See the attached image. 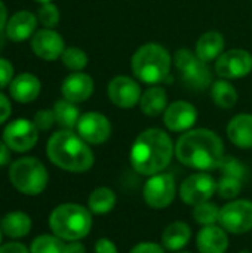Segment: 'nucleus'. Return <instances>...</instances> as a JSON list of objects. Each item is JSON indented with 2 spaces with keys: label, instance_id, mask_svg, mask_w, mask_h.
Masks as SVG:
<instances>
[{
  "label": "nucleus",
  "instance_id": "obj_1",
  "mask_svg": "<svg viewBox=\"0 0 252 253\" xmlns=\"http://www.w3.org/2000/svg\"><path fill=\"white\" fill-rule=\"evenodd\" d=\"M175 157L184 166L202 172L218 169L224 159V145L215 132L209 129H192L178 138Z\"/></svg>",
  "mask_w": 252,
  "mask_h": 253
},
{
  "label": "nucleus",
  "instance_id": "obj_2",
  "mask_svg": "<svg viewBox=\"0 0 252 253\" xmlns=\"http://www.w3.org/2000/svg\"><path fill=\"white\" fill-rule=\"evenodd\" d=\"M174 154L175 147L168 133L162 129L151 127L137 136L131 147L129 159L135 172L153 176L168 168Z\"/></svg>",
  "mask_w": 252,
  "mask_h": 253
},
{
  "label": "nucleus",
  "instance_id": "obj_3",
  "mask_svg": "<svg viewBox=\"0 0 252 253\" xmlns=\"http://www.w3.org/2000/svg\"><path fill=\"white\" fill-rule=\"evenodd\" d=\"M46 153L55 166L68 172L82 173L94 166L92 150L73 130L64 129L55 132L48 141Z\"/></svg>",
  "mask_w": 252,
  "mask_h": 253
},
{
  "label": "nucleus",
  "instance_id": "obj_4",
  "mask_svg": "<svg viewBox=\"0 0 252 253\" xmlns=\"http://www.w3.org/2000/svg\"><path fill=\"white\" fill-rule=\"evenodd\" d=\"M131 68L134 76L150 86H156L165 82L171 70L169 52L157 43H147L138 47L131 59Z\"/></svg>",
  "mask_w": 252,
  "mask_h": 253
},
{
  "label": "nucleus",
  "instance_id": "obj_5",
  "mask_svg": "<svg viewBox=\"0 0 252 253\" xmlns=\"http://www.w3.org/2000/svg\"><path fill=\"white\" fill-rule=\"evenodd\" d=\"M49 227L52 233L64 242L82 240L92 228L91 211L76 203L59 205L49 216Z\"/></svg>",
  "mask_w": 252,
  "mask_h": 253
},
{
  "label": "nucleus",
  "instance_id": "obj_6",
  "mask_svg": "<svg viewBox=\"0 0 252 253\" xmlns=\"http://www.w3.org/2000/svg\"><path fill=\"white\" fill-rule=\"evenodd\" d=\"M9 179L19 193L37 196L46 188L49 176L40 160L34 157H22L12 163L9 169Z\"/></svg>",
  "mask_w": 252,
  "mask_h": 253
},
{
  "label": "nucleus",
  "instance_id": "obj_7",
  "mask_svg": "<svg viewBox=\"0 0 252 253\" xmlns=\"http://www.w3.org/2000/svg\"><path fill=\"white\" fill-rule=\"evenodd\" d=\"M175 68L181 73V79L189 89L203 90L212 84V74L208 62L199 59L189 49H180L174 55Z\"/></svg>",
  "mask_w": 252,
  "mask_h": 253
},
{
  "label": "nucleus",
  "instance_id": "obj_8",
  "mask_svg": "<svg viewBox=\"0 0 252 253\" xmlns=\"http://www.w3.org/2000/svg\"><path fill=\"white\" fill-rule=\"evenodd\" d=\"M220 227L230 234H245L252 230L251 200H232L220 209Z\"/></svg>",
  "mask_w": 252,
  "mask_h": 253
},
{
  "label": "nucleus",
  "instance_id": "obj_9",
  "mask_svg": "<svg viewBox=\"0 0 252 253\" xmlns=\"http://www.w3.org/2000/svg\"><path fill=\"white\" fill-rule=\"evenodd\" d=\"M177 196V182L171 173H156L150 176L143 190L144 202L151 209L168 208Z\"/></svg>",
  "mask_w": 252,
  "mask_h": 253
},
{
  "label": "nucleus",
  "instance_id": "obj_10",
  "mask_svg": "<svg viewBox=\"0 0 252 253\" xmlns=\"http://www.w3.org/2000/svg\"><path fill=\"white\" fill-rule=\"evenodd\" d=\"M217 191L215 179L205 172L193 173L186 178L180 187V197L189 206H198L201 203L209 202V199Z\"/></svg>",
  "mask_w": 252,
  "mask_h": 253
},
{
  "label": "nucleus",
  "instance_id": "obj_11",
  "mask_svg": "<svg viewBox=\"0 0 252 253\" xmlns=\"http://www.w3.org/2000/svg\"><path fill=\"white\" fill-rule=\"evenodd\" d=\"M39 139V129L36 125L25 119L10 122L3 130L4 144L16 153H25L31 150Z\"/></svg>",
  "mask_w": 252,
  "mask_h": 253
},
{
  "label": "nucleus",
  "instance_id": "obj_12",
  "mask_svg": "<svg viewBox=\"0 0 252 253\" xmlns=\"http://www.w3.org/2000/svg\"><path fill=\"white\" fill-rule=\"evenodd\" d=\"M252 71V55L244 49H230L215 62V73L226 80L242 79Z\"/></svg>",
  "mask_w": 252,
  "mask_h": 253
},
{
  "label": "nucleus",
  "instance_id": "obj_13",
  "mask_svg": "<svg viewBox=\"0 0 252 253\" xmlns=\"http://www.w3.org/2000/svg\"><path fill=\"white\" fill-rule=\"evenodd\" d=\"M77 133L79 136L92 145L104 144L111 135V125L108 119L101 113H85L80 116L77 123Z\"/></svg>",
  "mask_w": 252,
  "mask_h": 253
},
{
  "label": "nucleus",
  "instance_id": "obj_14",
  "mask_svg": "<svg viewBox=\"0 0 252 253\" xmlns=\"http://www.w3.org/2000/svg\"><path fill=\"white\" fill-rule=\"evenodd\" d=\"M107 95L116 107L128 110L140 104L143 92L134 79L128 76H117L108 83Z\"/></svg>",
  "mask_w": 252,
  "mask_h": 253
},
{
  "label": "nucleus",
  "instance_id": "obj_15",
  "mask_svg": "<svg viewBox=\"0 0 252 253\" xmlns=\"http://www.w3.org/2000/svg\"><path fill=\"white\" fill-rule=\"evenodd\" d=\"M198 120V110L187 101L169 104L163 113V123L171 132H187Z\"/></svg>",
  "mask_w": 252,
  "mask_h": 253
},
{
  "label": "nucleus",
  "instance_id": "obj_16",
  "mask_svg": "<svg viewBox=\"0 0 252 253\" xmlns=\"http://www.w3.org/2000/svg\"><path fill=\"white\" fill-rule=\"evenodd\" d=\"M31 49L39 58L45 61H55L62 55L65 46L62 37L56 31L46 28L37 31L31 37Z\"/></svg>",
  "mask_w": 252,
  "mask_h": 253
},
{
  "label": "nucleus",
  "instance_id": "obj_17",
  "mask_svg": "<svg viewBox=\"0 0 252 253\" xmlns=\"http://www.w3.org/2000/svg\"><path fill=\"white\" fill-rule=\"evenodd\" d=\"M61 92H62L64 99L70 102H74V104L83 102L94 92V80L91 76L85 73L74 71L62 82Z\"/></svg>",
  "mask_w": 252,
  "mask_h": 253
},
{
  "label": "nucleus",
  "instance_id": "obj_18",
  "mask_svg": "<svg viewBox=\"0 0 252 253\" xmlns=\"http://www.w3.org/2000/svg\"><path fill=\"white\" fill-rule=\"evenodd\" d=\"M196 245L201 253H226L229 248V237L223 227L208 225L199 231Z\"/></svg>",
  "mask_w": 252,
  "mask_h": 253
},
{
  "label": "nucleus",
  "instance_id": "obj_19",
  "mask_svg": "<svg viewBox=\"0 0 252 253\" xmlns=\"http://www.w3.org/2000/svg\"><path fill=\"white\" fill-rule=\"evenodd\" d=\"M37 25V18L28 12V10H19L15 15L10 16V19L6 24V34L13 42H22L27 40L30 36H33Z\"/></svg>",
  "mask_w": 252,
  "mask_h": 253
},
{
  "label": "nucleus",
  "instance_id": "obj_20",
  "mask_svg": "<svg viewBox=\"0 0 252 253\" xmlns=\"http://www.w3.org/2000/svg\"><path fill=\"white\" fill-rule=\"evenodd\" d=\"M229 139L239 148H252V114H238L227 125Z\"/></svg>",
  "mask_w": 252,
  "mask_h": 253
},
{
  "label": "nucleus",
  "instance_id": "obj_21",
  "mask_svg": "<svg viewBox=\"0 0 252 253\" xmlns=\"http://www.w3.org/2000/svg\"><path fill=\"white\" fill-rule=\"evenodd\" d=\"M40 87H42L40 80L30 73L19 74L9 84V90H10L12 98L18 102H22V104L34 101L40 93Z\"/></svg>",
  "mask_w": 252,
  "mask_h": 253
},
{
  "label": "nucleus",
  "instance_id": "obj_22",
  "mask_svg": "<svg viewBox=\"0 0 252 253\" xmlns=\"http://www.w3.org/2000/svg\"><path fill=\"white\" fill-rule=\"evenodd\" d=\"M224 50V37L220 31H206L196 42V56L203 62L218 59Z\"/></svg>",
  "mask_w": 252,
  "mask_h": 253
},
{
  "label": "nucleus",
  "instance_id": "obj_23",
  "mask_svg": "<svg viewBox=\"0 0 252 253\" xmlns=\"http://www.w3.org/2000/svg\"><path fill=\"white\" fill-rule=\"evenodd\" d=\"M190 239H192V228L189 227V224L183 221H175L169 224L162 234L163 248L172 252H178L183 248H186Z\"/></svg>",
  "mask_w": 252,
  "mask_h": 253
},
{
  "label": "nucleus",
  "instance_id": "obj_24",
  "mask_svg": "<svg viewBox=\"0 0 252 253\" xmlns=\"http://www.w3.org/2000/svg\"><path fill=\"white\" fill-rule=\"evenodd\" d=\"M168 107V95L166 90L160 86H151L149 87L140 99V108L141 111L149 117H156L162 113H165Z\"/></svg>",
  "mask_w": 252,
  "mask_h": 253
},
{
  "label": "nucleus",
  "instance_id": "obj_25",
  "mask_svg": "<svg viewBox=\"0 0 252 253\" xmlns=\"http://www.w3.org/2000/svg\"><path fill=\"white\" fill-rule=\"evenodd\" d=\"M1 231L10 239L25 237L31 230V219L24 212H10L3 216L0 224Z\"/></svg>",
  "mask_w": 252,
  "mask_h": 253
},
{
  "label": "nucleus",
  "instance_id": "obj_26",
  "mask_svg": "<svg viewBox=\"0 0 252 253\" xmlns=\"http://www.w3.org/2000/svg\"><path fill=\"white\" fill-rule=\"evenodd\" d=\"M116 202H117V197L111 188L98 187L91 193V196L88 199V208L92 213L105 215L114 209Z\"/></svg>",
  "mask_w": 252,
  "mask_h": 253
},
{
  "label": "nucleus",
  "instance_id": "obj_27",
  "mask_svg": "<svg viewBox=\"0 0 252 253\" xmlns=\"http://www.w3.org/2000/svg\"><path fill=\"white\" fill-rule=\"evenodd\" d=\"M211 98L212 101L224 110L233 108L238 102V92L232 83H229L226 79L212 82L211 84Z\"/></svg>",
  "mask_w": 252,
  "mask_h": 253
},
{
  "label": "nucleus",
  "instance_id": "obj_28",
  "mask_svg": "<svg viewBox=\"0 0 252 253\" xmlns=\"http://www.w3.org/2000/svg\"><path fill=\"white\" fill-rule=\"evenodd\" d=\"M53 114H55V122L67 130H71L73 127H76L80 119L79 108L74 105V102H70L67 99L55 102Z\"/></svg>",
  "mask_w": 252,
  "mask_h": 253
},
{
  "label": "nucleus",
  "instance_id": "obj_29",
  "mask_svg": "<svg viewBox=\"0 0 252 253\" xmlns=\"http://www.w3.org/2000/svg\"><path fill=\"white\" fill-rule=\"evenodd\" d=\"M30 253H67V243L55 234H43L33 240Z\"/></svg>",
  "mask_w": 252,
  "mask_h": 253
},
{
  "label": "nucleus",
  "instance_id": "obj_30",
  "mask_svg": "<svg viewBox=\"0 0 252 253\" xmlns=\"http://www.w3.org/2000/svg\"><path fill=\"white\" fill-rule=\"evenodd\" d=\"M193 218L202 227L215 225L220 219V209L217 205L211 202H205L193 208Z\"/></svg>",
  "mask_w": 252,
  "mask_h": 253
},
{
  "label": "nucleus",
  "instance_id": "obj_31",
  "mask_svg": "<svg viewBox=\"0 0 252 253\" xmlns=\"http://www.w3.org/2000/svg\"><path fill=\"white\" fill-rule=\"evenodd\" d=\"M62 64L71 71H82L88 65V55L79 47H67L61 55Z\"/></svg>",
  "mask_w": 252,
  "mask_h": 253
},
{
  "label": "nucleus",
  "instance_id": "obj_32",
  "mask_svg": "<svg viewBox=\"0 0 252 253\" xmlns=\"http://www.w3.org/2000/svg\"><path fill=\"white\" fill-rule=\"evenodd\" d=\"M241 191H242V179L223 175V178L217 182V193L223 199L233 200L241 194Z\"/></svg>",
  "mask_w": 252,
  "mask_h": 253
},
{
  "label": "nucleus",
  "instance_id": "obj_33",
  "mask_svg": "<svg viewBox=\"0 0 252 253\" xmlns=\"http://www.w3.org/2000/svg\"><path fill=\"white\" fill-rule=\"evenodd\" d=\"M218 169L223 172V175L233 176L238 179H244V176L247 175V168L239 160H236L235 157H230V156H227V157L224 156Z\"/></svg>",
  "mask_w": 252,
  "mask_h": 253
},
{
  "label": "nucleus",
  "instance_id": "obj_34",
  "mask_svg": "<svg viewBox=\"0 0 252 253\" xmlns=\"http://www.w3.org/2000/svg\"><path fill=\"white\" fill-rule=\"evenodd\" d=\"M39 21L48 27L52 28L59 22V10L53 3H43V6L39 9Z\"/></svg>",
  "mask_w": 252,
  "mask_h": 253
},
{
  "label": "nucleus",
  "instance_id": "obj_35",
  "mask_svg": "<svg viewBox=\"0 0 252 253\" xmlns=\"http://www.w3.org/2000/svg\"><path fill=\"white\" fill-rule=\"evenodd\" d=\"M33 123L39 130H48L53 126L55 123V114L53 110H40L34 114Z\"/></svg>",
  "mask_w": 252,
  "mask_h": 253
},
{
  "label": "nucleus",
  "instance_id": "obj_36",
  "mask_svg": "<svg viewBox=\"0 0 252 253\" xmlns=\"http://www.w3.org/2000/svg\"><path fill=\"white\" fill-rule=\"evenodd\" d=\"M13 77V67L7 59L0 58V87H6L12 83Z\"/></svg>",
  "mask_w": 252,
  "mask_h": 253
},
{
  "label": "nucleus",
  "instance_id": "obj_37",
  "mask_svg": "<svg viewBox=\"0 0 252 253\" xmlns=\"http://www.w3.org/2000/svg\"><path fill=\"white\" fill-rule=\"evenodd\" d=\"M129 253H165V248L153 242H143L135 245Z\"/></svg>",
  "mask_w": 252,
  "mask_h": 253
},
{
  "label": "nucleus",
  "instance_id": "obj_38",
  "mask_svg": "<svg viewBox=\"0 0 252 253\" xmlns=\"http://www.w3.org/2000/svg\"><path fill=\"white\" fill-rule=\"evenodd\" d=\"M95 253H117L116 245L110 239H100L94 248Z\"/></svg>",
  "mask_w": 252,
  "mask_h": 253
},
{
  "label": "nucleus",
  "instance_id": "obj_39",
  "mask_svg": "<svg viewBox=\"0 0 252 253\" xmlns=\"http://www.w3.org/2000/svg\"><path fill=\"white\" fill-rule=\"evenodd\" d=\"M0 253H30V251L22 245V243H6L3 246H0Z\"/></svg>",
  "mask_w": 252,
  "mask_h": 253
},
{
  "label": "nucleus",
  "instance_id": "obj_40",
  "mask_svg": "<svg viewBox=\"0 0 252 253\" xmlns=\"http://www.w3.org/2000/svg\"><path fill=\"white\" fill-rule=\"evenodd\" d=\"M9 116H10V104L7 98L3 93H0V123L6 122Z\"/></svg>",
  "mask_w": 252,
  "mask_h": 253
},
{
  "label": "nucleus",
  "instance_id": "obj_41",
  "mask_svg": "<svg viewBox=\"0 0 252 253\" xmlns=\"http://www.w3.org/2000/svg\"><path fill=\"white\" fill-rule=\"evenodd\" d=\"M9 147L4 144V141H0V166H6L10 162V153Z\"/></svg>",
  "mask_w": 252,
  "mask_h": 253
},
{
  "label": "nucleus",
  "instance_id": "obj_42",
  "mask_svg": "<svg viewBox=\"0 0 252 253\" xmlns=\"http://www.w3.org/2000/svg\"><path fill=\"white\" fill-rule=\"evenodd\" d=\"M67 253H86V249L79 240H76V242L67 243Z\"/></svg>",
  "mask_w": 252,
  "mask_h": 253
},
{
  "label": "nucleus",
  "instance_id": "obj_43",
  "mask_svg": "<svg viewBox=\"0 0 252 253\" xmlns=\"http://www.w3.org/2000/svg\"><path fill=\"white\" fill-rule=\"evenodd\" d=\"M6 19H7V10H6V6L0 1V31L3 28H6Z\"/></svg>",
  "mask_w": 252,
  "mask_h": 253
},
{
  "label": "nucleus",
  "instance_id": "obj_44",
  "mask_svg": "<svg viewBox=\"0 0 252 253\" xmlns=\"http://www.w3.org/2000/svg\"><path fill=\"white\" fill-rule=\"evenodd\" d=\"M36 1H39V3H49L50 0H36Z\"/></svg>",
  "mask_w": 252,
  "mask_h": 253
},
{
  "label": "nucleus",
  "instance_id": "obj_45",
  "mask_svg": "<svg viewBox=\"0 0 252 253\" xmlns=\"http://www.w3.org/2000/svg\"><path fill=\"white\" fill-rule=\"evenodd\" d=\"M239 253H250V251H242V252H239Z\"/></svg>",
  "mask_w": 252,
  "mask_h": 253
},
{
  "label": "nucleus",
  "instance_id": "obj_46",
  "mask_svg": "<svg viewBox=\"0 0 252 253\" xmlns=\"http://www.w3.org/2000/svg\"><path fill=\"white\" fill-rule=\"evenodd\" d=\"M0 242H1V228H0Z\"/></svg>",
  "mask_w": 252,
  "mask_h": 253
},
{
  "label": "nucleus",
  "instance_id": "obj_47",
  "mask_svg": "<svg viewBox=\"0 0 252 253\" xmlns=\"http://www.w3.org/2000/svg\"><path fill=\"white\" fill-rule=\"evenodd\" d=\"M177 253H190V252H180V251H178V252Z\"/></svg>",
  "mask_w": 252,
  "mask_h": 253
}]
</instances>
